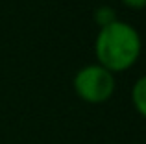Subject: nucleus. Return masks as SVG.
<instances>
[{
	"mask_svg": "<svg viewBox=\"0 0 146 144\" xmlns=\"http://www.w3.org/2000/svg\"><path fill=\"white\" fill-rule=\"evenodd\" d=\"M74 85V92L85 104H106L113 98L115 90H117V79L115 74L107 69L100 67L98 63L82 67L74 74L72 79Z\"/></svg>",
	"mask_w": 146,
	"mask_h": 144,
	"instance_id": "nucleus-2",
	"label": "nucleus"
},
{
	"mask_svg": "<svg viewBox=\"0 0 146 144\" xmlns=\"http://www.w3.org/2000/svg\"><path fill=\"white\" fill-rule=\"evenodd\" d=\"M120 2L129 9H144L146 7V0H120Z\"/></svg>",
	"mask_w": 146,
	"mask_h": 144,
	"instance_id": "nucleus-5",
	"label": "nucleus"
},
{
	"mask_svg": "<svg viewBox=\"0 0 146 144\" xmlns=\"http://www.w3.org/2000/svg\"><path fill=\"white\" fill-rule=\"evenodd\" d=\"M93 18H94V22H96L98 28H106V26L113 24L115 20H118L117 18V11H115V7H111V6L96 7L94 13H93Z\"/></svg>",
	"mask_w": 146,
	"mask_h": 144,
	"instance_id": "nucleus-4",
	"label": "nucleus"
},
{
	"mask_svg": "<svg viewBox=\"0 0 146 144\" xmlns=\"http://www.w3.org/2000/svg\"><path fill=\"white\" fill-rule=\"evenodd\" d=\"M131 104L135 111L146 120V74L141 76L131 87Z\"/></svg>",
	"mask_w": 146,
	"mask_h": 144,
	"instance_id": "nucleus-3",
	"label": "nucleus"
},
{
	"mask_svg": "<svg viewBox=\"0 0 146 144\" xmlns=\"http://www.w3.org/2000/svg\"><path fill=\"white\" fill-rule=\"evenodd\" d=\"M143 39L135 26L124 20L100 28L94 39V57L96 63L113 74L129 70L141 57Z\"/></svg>",
	"mask_w": 146,
	"mask_h": 144,
	"instance_id": "nucleus-1",
	"label": "nucleus"
}]
</instances>
